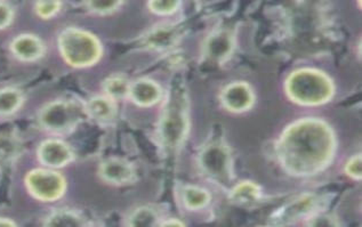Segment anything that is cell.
Wrapping results in <instances>:
<instances>
[{"mask_svg":"<svg viewBox=\"0 0 362 227\" xmlns=\"http://www.w3.org/2000/svg\"><path fill=\"white\" fill-rule=\"evenodd\" d=\"M336 137L326 121L305 118L295 121L281 134L276 154L282 168L297 177L318 175L333 161Z\"/></svg>","mask_w":362,"mask_h":227,"instance_id":"obj_1","label":"cell"},{"mask_svg":"<svg viewBox=\"0 0 362 227\" xmlns=\"http://www.w3.org/2000/svg\"><path fill=\"white\" fill-rule=\"evenodd\" d=\"M286 93L295 103L305 107H318L329 102L335 86L329 76L315 69H300L286 81Z\"/></svg>","mask_w":362,"mask_h":227,"instance_id":"obj_2","label":"cell"},{"mask_svg":"<svg viewBox=\"0 0 362 227\" xmlns=\"http://www.w3.org/2000/svg\"><path fill=\"white\" fill-rule=\"evenodd\" d=\"M59 52L68 64L88 68L100 61L102 45L92 33L77 28L64 30L59 38Z\"/></svg>","mask_w":362,"mask_h":227,"instance_id":"obj_3","label":"cell"},{"mask_svg":"<svg viewBox=\"0 0 362 227\" xmlns=\"http://www.w3.org/2000/svg\"><path fill=\"white\" fill-rule=\"evenodd\" d=\"M189 129V113L185 93L175 88L170 93L160 122V137L167 150L176 151L183 142Z\"/></svg>","mask_w":362,"mask_h":227,"instance_id":"obj_4","label":"cell"},{"mask_svg":"<svg viewBox=\"0 0 362 227\" xmlns=\"http://www.w3.org/2000/svg\"><path fill=\"white\" fill-rule=\"evenodd\" d=\"M86 115V109L71 100H57L40 113V124L52 132H66L76 127Z\"/></svg>","mask_w":362,"mask_h":227,"instance_id":"obj_5","label":"cell"},{"mask_svg":"<svg viewBox=\"0 0 362 227\" xmlns=\"http://www.w3.org/2000/svg\"><path fill=\"white\" fill-rule=\"evenodd\" d=\"M206 176L218 184H228L232 178L231 156L222 142H211L204 148L199 158Z\"/></svg>","mask_w":362,"mask_h":227,"instance_id":"obj_6","label":"cell"},{"mask_svg":"<svg viewBox=\"0 0 362 227\" xmlns=\"http://www.w3.org/2000/svg\"><path fill=\"white\" fill-rule=\"evenodd\" d=\"M28 189L33 197L42 201L59 200L66 191V180L57 171L36 169L27 176Z\"/></svg>","mask_w":362,"mask_h":227,"instance_id":"obj_7","label":"cell"},{"mask_svg":"<svg viewBox=\"0 0 362 227\" xmlns=\"http://www.w3.org/2000/svg\"><path fill=\"white\" fill-rule=\"evenodd\" d=\"M222 104L231 112L248 111L255 103V94L246 83H232L223 89L221 95Z\"/></svg>","mask_w":362,"mask_h":227,"instance_id":"obj_8","label":"cell"},{"mask_svg":"<svg viewBox=\"0 0 362 227\" xmlns=\"http://www.w3.org/2000/svg\"><path fill=\"white\" fill-rule=\"evenodd\" d=\"M235 50V37L229 30H217L205 42V55L211 61L223 63Z\"/></svg>","mask_w":362,"mask_h":227,"instance_id":"obj_9","label":"cell"},{"mask_svg":"<svg viewBox=\"0 0 362 227\" xmlns=\"http://www.w3.org/2000/svg\"><path fill=\"white\" fill-rule=\"evenodd\" d=\"M100 175L107 183L124 185L133 182L135 178V169L126 160L111 158L101 163Z\"/></svg>","mask_w":362,"mask_h":227,"instance_id":"obj_10","label":"cell"},{"mask_svg":"<svg viewBox=\"0 0 362 227\" xmlns=\"http://www.w3.org/2000/svg\"><path fill=\"white\" fill-rule=\"evenodd\" d=\"M39 159L45 165L52 168H59L68 165L72 160V151L62 141L49 139L42 143L39 149Z\"/></svg>","mask_w":362,"mask_h":227,"instance_id":"obj_11","label":"cell"},{"mask_svg":"<svg viewBox=\"0 0 362 227\" xmlns=\"http://www.w3.org/2000/svg\"><path fill=\"white\" fill-rule=\"evenodd\" d=\"M182 31L180 27L173 24H163L152 29L144 37V44L146 47L152 50H166L174 47L181 39Z\"/></svg>","mask_w":362,"mask_h":227,"instance_id":"obj_12","label":"cell"},{"mask_svg":"<svg viewBox=\"0 0 362 227\" xmlns=\"http://www.w3.org/2000/svg\"><path fill=\"white\" fill-rule=\"evenodd\" d=\"M128 96L140 107H152L161 100L163 91L160 86L148 79H140L131 83Z\"/></svg>","mask_w":362,"mask_h":227,"instance_id":"obj_13","label":"cell"},{"mask_svg":"<svg viewBox=\"0 0 362 227\" xmlns=\"http://www.w3.org/2000/svg\"><path fill=\"white\" fill-rule=\"evenodd\" d=\"M317 204H318V199L315 195L309 194L300 197V199L286 204L281 210H279L276 215V221H282V223L296 221L300 217L311 214L312 210L315 209Z\"/></svg>","mask_w":362,"mask_h":227,"instance_id":"obj_14","label":"cell"},{"mask_svg":"<svg viewBox=\"0 0 362 227\" xmlns=\"http://www.w3.org/2000/svg\"><path fill=\"white\" fill-rule=\"evenodd\" d=\"M13 53L23 61H35L44 54V44L38 37L33 35H22L13 40Z\"/></svg>","mask_w":362,"mask_h":227,"instance_id":"obj_15","label":"cell"},{"mask_svg":"<svg viewBox=\"0 0 362 227\" xmlns=\"http://www.w3.org/2000/svg\"><path fill=\"white\" fill-rule=\"evenodd\" d=\"M85 109H86L87 115H90L95 120L101 121V122L112 120L117 111L115 100L107 96L93 98L87 103Z\"/></svg>","mask_w":362,"mask_h":227,"instance_id":"obj_16","label":"cell"},{"mask_svg":"<svg viewBox=\"0 0 362 227\" xmlns=\"http://www.w3.org/2000/svg\"><path fill=\"white\" fill-rule=\"evenodd\" d=\"M261 190L252 182H243L233 187L230 194L231 200L241 206H250L259 200Z\"/></svg>","mask_w":362,"mask_h":227,"instance_id":"obj_17","label":"cell"},{"mask_svg":"<svg viewBox=\"0 0 362 227\" xmlns=\"http://www.w3.org/2000/svg\"><path fill=\"white\" fill-rule=\"evenodd\" d=\"M183 202L187 209L200 210L204 209L211 202V194L206 190L198 187V186H187L182 193Z\"/></svg>","mask_w":362,"mask_h":227,"instance_id":"obj_18","label":"cell"},{"mask_svg":"<svg viewBox=\"0 0 362 227\" xmlns=\"http://www.w3.org/2000/svg\"><path fill=\"white\" fill-rule=\"evenodd\" d=\"M129 87H131L129 81L122 76H112L107 78L103 83L104 92L107 98H112L113 100L128 96Z\"/></svg>","mask_w":362,"mask_h":227,"instance_id":"obj_19","label":"cell"},{"mask_svg":"<svg viewBox=\"0 0 362 227\" xmlns=\"http://www.w3.org/2000/svg\"><path fill=\"white\" fill-rule=\"evenodd\" d=\"M21 93L16 89L6 88L0 91V115H11L21 107Z\"/></svg>","mask_w":362,"mask_h":227,"instance_id":"obj_20","label":"cell"},{"mask_svg":"<svg viewBox=\"0 0 362 227\" xmlns=\"http://www.w3.org/2000/svg\"><path fill=\"white\" fill-rule=\"evenodd\" d=\"M47 226H57V227H74V226H83L85 221L83 217L78 215V214L72 213V211H57L47 219L46 223Z\"/></svg>","mask_w":362,"mask_h":227,"instance_id":"obj_21","label":"cell"},{"mask_svg":"<svg viewBox=\"0 0 362 227\" xmlns=\"http://www.w3.org/2000/svg\"><path fill=\"white\" fill-rule=\"evenodd\" d=\"M158 214L156 210L148 208V206H143L140 209L135 210L133 215L129 219V225L131 226H156L158 221Z\"/></svg>","mask_w":362,"mask_h":227,"instance_id":"obj_22","label":"cell"},{"mask_svg":"<svg viewBox=\"0 0 362 227\" xmlns=\"http://www.w3.org/2000/svg\"><path fill=\"white\" fill-rule=\"evenodd\" d=\"M122 0H86L87 8L95 14L107 15L122 6Z\"/></svg>","mask_w":362,"mask_h":227,"instance_id":"obj_23","label":"cell"},{"mask_svg":"<svg viewBox=\"0 0 362 227\" xmlns=\"http://www.w3.org/2000/svg\"><path fill=\"white\" fill-rule=\"evenodd\" d=\"M181 0H148V8L157 15H170L177 11Z\"/></svg>","mask_w":362,"mask_h":227,"instance_id":"obj_24","label":"cell"},{"mask_svg":"<svg viewBox=\"0 0 362 227\" xmlns=\"http://www.w3.org/2000/svg\"><path fill=\"white\" fill-rule=\"evenodd\" d=\"M61 9L59 0H37L36 12L42 18H51Z\"/></svg>","mask_w":362,"mask_h":227,"instance_id":"obj_25","label":"cell"},{"mask_svg":"<svg viewBox=\"0 0 362 227\" xmlns=\"http://www.w3.org/2000/svg\"><path fill=\"white\" fill-rule=\"evenodd\" d=\"M345 173H346L349 177L354 178V180H361L362 161L360 154L354 156L349 160L346 165H345Z\"/></svg>","mask_w":362,"mask_h":227,"instance_id":"obj_26","label":"cell"},{"mask_svg":"<svg viewBox=\"0 0 362 227\" xmlns=\"http://www.w3.org/2000/svg\"><path fill=\"white\" fill-rule=\"evenodd\" d=\"M13 20V11L6 4L0 3V29L8 27Z\"/></svg>","mask_w":362,"mask_h":227,"instance_id":"obj_27","label":"cell"},{"mask_svg":"<svg viewBox=\"0 0 362 227\" xmlns=\"http://www.w3.org/2000/svg\"><path fill=\"white\" fill-rule=\"evenodd\" d=\"M0 226H15V223L6 219H0Z\"/></svg>","mask_w":362,"mask_h":227,"instance_id":"obj_28","label":"cell"}]
</instances>
